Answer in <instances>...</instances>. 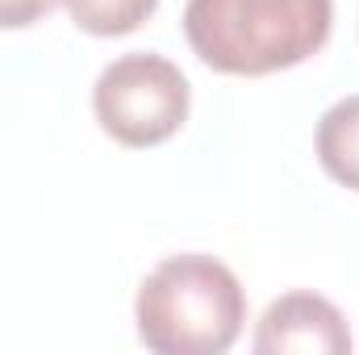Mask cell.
I'll list each match as a JSON object with an SVG mask.
<instances>
[{"instance_id":"obj_1","label":"cell","mask_w":359,"mask_h":355,"mask_svg":"<svg viewBox=\"0 0 359 355\" xmlns=\"http://www.w3.org/2000/svg\"><path fill=\"white\" fill-rule=\"evenodd\" d=\"M334 0H188L184 38L222 76H271L318 55Z\"/></svg>"},{"instance_id":"obj_2","label":"cell","mask_w":359,"mask_h":355,"mask_svg":"<svg viewBox=\"0 0 359 355\" xmlns=\"http://www.w3.org/2000/svg\"><path fill=\"white\" fill-rule=\"evenodd\" d=\"M134 322L155 355H222L243 335L247 293L213 255H168L138 284Z\"/></svg>"},{"instance_id":"obj_3","label":"cell","mask_w":359,"mask_h":355,"mask_svg":"<svg viewBox=\"0 0 359 355\" xmlns=\"http://www.w3.org/2000/svg\"><path fill=\"white\" fill-rule=\"evenodd\" d=\"M192 92L172 59L134 51L113 59L92 84V113L121 147H159L188 121Z\"/></svg>"},{"instance_id":"obj_4","label":"cell","mask_w":359,"mask_h":355,"mask_svg":"<svg viewBox=\"0 0 359 355\" xmlns=\"http://www.w3.org/2000/svg\"><path fill=\"white\" fill-rule=\"evenodd\" d=\"M251 347L259 355H347L351 330L334 301L318 293H284L264 309Z\"/></svg>"},{"instance_id":"obj_5","label":"cell","mask_w":359,"mask_h":355,"mask_svg":"<svg viewBox=\"0 0 359 355\" xmlns=\"http://www.w3.org/2000/svg\"><path fill=\"white\" fill-rule=\"evenodd\" d=\"M318 163L343 188L359 192V92L334 100L318 121Z\"/></svg>"},{"instance_id":"obj_6","label":"cell","mask_w":359,"mask_h":355,"mask_svg":"<svg viewBox=\"0 0 359 355\" xmlns=\"http://www.w3.org/2000/svg\"><path fill=\"white\" fill-rule=\"evenodd\" d=\"M72 21L92 34V38H121V34H134L155 8L159 0H63Z\"/></svg>"},{"instance_id":"obj_7","label":"cell","mask_w":359,"mask_h":355,"mask_svg":"<svg viewBox=\"0 0 359 355\" xmlns=\"http://www.w3.org/2000/svg\"><path fill=\"white\" fill-rule=\"evenodd\" d=\"M55 0H0V29H25L38 17H46Z\"/></svg>"}]
</instances>
